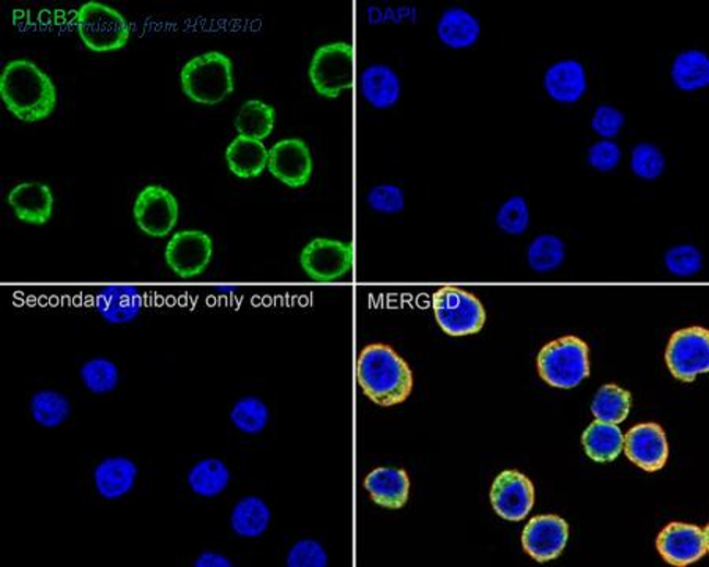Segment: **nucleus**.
Instances as JSON below:
<instances>
[{"instance_id": "2f4dec72", "label": "nucleus", "mask_w": 709, "mask_h": 567, "mask_svg": "<svg viewBox=\"0 0 709 567\" xmlns=\"http://www.w3.org/2000/svg\"><path fill=\"white\" fill-rule=\"evenodd\" d=\"M81 382L92 395H111L119 388L120 371L112 360L105 357L92 358L80 369Z\"/></svg>"}, {"instance_id": "7ed1b4c3", "label": "nucleus", "mask_w": 709, "mask_h": 567, "mask_svg": "<svg viewBox=\"0 0 709 567\" xmlns=\"http://www.w3.org/2000/svg\"><path fill=\"white\" fill-rule=\"evenodd\" d=\"M183 94L199 105L215 106L233 92L232 60L218 51L205 52L183 67Z\"/></svg>"}, {"instance_id": "aec40b11", "label": "nucleus", "mask_w": 709, "mask_h": 567, "mask_svg": "<svg viewBox=\"0 0 709 567\" xmlns=\"http://www.w3.org/2000/svg\"><path fill=\"white\" fill-rule=\"evenodd\" d=\"M588 81L585 67L577 60L567 59L553 63L545 71L544 88L556 102L579 101L587 92Z\"/></svg>"}, {"instance_id": "79ce46f5", "label": "nucleus", "mask_w": 709, "mask_h": 567, "mask_svg": "<svg viewBox=\"0 0 709 567\" xmlns=\"http://www.w3.org/2000/svg\"><path fill=\"white\" fill-rule=\"evenodd\" d=\"M196 567H232L233 563L230 558L216 552H204L194 559Z\"/></svg>"}, {"instance_id": "9d476101", "label": "nucleus", "mask_w": 709, "mask_h": 567, "mask_svg": "<svg viewBox=\"0 0 709 567\" xmlns=\"http://www.w3.org/2000/svg\"><path fill=\"white\" fill-rule=\"evenodd\" d=\"M353 251L339 240L315 239L301 251L300 264L312 281L329 282L343 278L352 268Z\"/></svg>"}, {"instance_id": "393cba45", "label": "nucleus", "mask_w": 709, "mask_h": 567, "mask_svg": "<svg viewBox=\"0 0 709 567\" xmlns=\"http://www.w3.org/2000/svg\"><path fill=\"white\" fill-rule=\"evenodd\" d=\"M226 161L233 176L254 179L267 168L268 150L262 141L239 136L227 147Z\"/></svg>"}, {"instance_id": "c9c22d12", "label": "nucleus", "mask_w": 709, "mask_h": 567, "mask_svg": "<svg viewBox=\"0 0 709 567\" xmlns=\"http://www.w3.org/2000/svg\"><path fill=\"white\" fill-rule=\"evenodd\" d=\"M630 168L638 179L656 180L664 173L665 158L656 145L644 142L634 147Z\"/></svg>"}, {"instance_id": "f704fd0d", "label": "nucleus", "mask_w": 709, "mask_h": 567, "mask_svg": "<svg viewBox=\"0 0 709 567\" xmlns=\"http://www.w3.org/2000/svg\"><path fill=\"white\" fill-rule=\"evenodd\" d=\"M496 226L509 236H522L530 226V210L522 196L509 197L495 216Z\"/></svg>"}, {"instance_id": "e433bc0d", "label": "nucleus", "mask_w": 709, "mask_h": 567, "mask_svg": "<svg viewBox=\"0 0 709 567\" xmlns=\"http://www.w3.org/2000/svg\"><path fill=\"white\" fill-rule=\"evenodd\" d=\"M664 261L666 269L681 278L697 275L704 267V257L698 248L693 244L673 246L672 250L666 251Z\"/></svg>"}, {"instance_id": "f03ea898", "label": "nucleus", "mask_w": 709, "mask_h": 567, "mask_svg": "<svg viewBox=\"0 0 709 567\" xmlns=\"http://www.w3.org/2000/svg\"><path fill=\"white\" fill-rule=\"evenodd\" d=\"M358 385L381 407L406 402L413 389V374L407 361L385 343H369L358 354Z\"/></svg>"}, {"instance_id": "c756f323", "label": "nucleus", "mask_w": 709, "mask_h": 567, "mask_svg": "<svg viewBox=\"0 0 709 567\" xmlns=\"http://www.w3.org/2000/svg\"><path fill=\"white\" fill-rule=\"evenodd\" d=\"M276 112L272 106L261 99H250L241 106L236 128L239 131V136L264 141L273 133Z\"/></svg>"}, {"instance_id": "a19ab883", "label": "nucleus", "mask_w": 709, "mask_h": 567, "mask_svg": "<svg viewBox=\"0 0 709 567\" xmlns=\"http://www.w3.org/2000/svg\"><path fill=\"white\" fill-rule=\"evenodd\" d=\"M624 123H626V117L620 109L610 105H601L596 109L591 128L596 134L610 141L618 136Z\"/></svg>"}, {"instance_id": "473e14b6", "label": "nucleus", "mask_w": 709, "mask_h": 567, "mask_svg": "<svg viewBox=\"0 0 709 567\" xmlns=\"http://www.w3.org/2000/svg\"><path fill=\"white\" fill-rule=\"evenodd\" d=\"M230 421L243 434H261L269 423L268 406L257 396L241 397L230 410Z\"/></svg>"}, {"instance_id": "4be33fe9", "label": "nucleus", "mask_w": 709, "mask_h": 567, "mask_svg": "<svg viewBox=\"0 0 709 567\" xmlns=\"http://www.w3.org/2000/svg\"><path fill=\"white\" fill-rule=\"evenodd\" d=\"M361 95L375 109H388L400 98L399 76L383 63L369 65L360 76Z\"/></svg>"}, {"instance_id": "f257e3e1", "label": "nucleus", "mask_w": 709, "mask_h": 567, "mask_svg": "<svg viewBox=\"0 0 709 567\" xmlns=\"http://www.w3.org/2000/svg\"><path fill=\"white\" fill-rule=\"evenodd\" d=\"M0 97L16 119L27 123L48 119L57 106L51 77L26 59L7 63L0 76Z\"/></svg>"}, {"instance_id": "f8f14e48", "label": "nucleus", "mask_w": 709, "mask_h": 567, "mask_svg": "<svg viewBox=\"0 0 709 567\" xmlns=\"http://www.w3.org/2000/svg\"><path fill=\"white\" fill-rule=\"evenodd\" d=\"M656 548L665 563L686 567L704 558L709 551V528L673 522L659 533Z\"/></svg>"}, {"instance_id": "a878e982", "label": "nucleus", "mask_w": 709, "mask_h": 567, "mask_svg": "<svg viewBox=\"0 0 709 567\" xmlns=\"http://www.w3.org/2000/svg\"><path fill=\"white\" fill-rule=\"evenodd\" d=\"M585 453L594 462H612L623 451L624 434L618 424L602 423L596 420L581 435Z\"/></svg>"}, {"instance_id": "b1692460", "label": "nucleus", "mask_w": 709, "mask_h": 567, "mask_svg": "<svg viewBox=\"0 0 709 567\" xmlns=\"http://www.w3.org/2000/svg\"><path fill=\"white\" fill-rule=\"evenodd\" d=\"M272 509L261 496L241 498L230 514V528L239 538L257 539L268 530Z\"/></svg>"}, {"instance_id": "c85d7f7f", "label": "nucleus", "mask_w": 709, "mask_h": 567, "mask_svg": "<svg viewBox=\"0 0 709 567\" xmlns=\"http://www.w3.org/2000/svg\"><path fill=\"white\" fill-rule=\"evenodd\" d=\"M28 409L35 423L45 429H56L69 421L73 407L63 393L57 389H40L32 395Z\"/></svg>"}, {"instance_id": "f3484780", "label": "nucleus", "mask_w": 709, "mask_h": 567, "mask_svg": "<svg viewBox=\"0 0 709 567\" xmlns=\"http://www.w3.org/2000/svg\"><path fill=\"white\" fill-rule=\"evenodd\" d=\"M9 204L20 221L45 226L52 218L55 196L51 188L38 182L17 184L9 194Z\"/></svg>"}, {"instance_id": "cd10ccee", "label": "nucleus", "mask_w": 709, "mask_h": 567, "mask_svg": "<svg viewBox=\"0 0 709 567\" xmlns=\"http://www.w3.org/2000/svg\"><path fill=\"white\" fill-rule=\"evenodd\" d=\"M672 80L683 92H695L708 87L709 59L707 52L690 49L681 52L673 60Z\"/></svg>"}, {"instance_id": "ddd939ff", "label": "nucleus", "mask_w": 709, "mask_h": 567, "mask_svg": "<svg viewBox=\"0 0 709 567\" xmlns=\"http://www.w3.org/2000/svg\"><path fill=\"white\" fill-rule=\"evenodd\" d=\"M491 503L496 516L508 522H520L534 506L533 482L520 471H502L492 484Z\"/></svg>"}, {"instance_id": "412c9836", "label": "nucleus", "mask_w": 709, "mask_h": 567, "mask_svg": "<svg viewBox=\"0 0 709 567\" xmlns=\"http://www.w3.org/2000/svg\"><path fill=\"white\" fill-rule=\"evenodd\" d=\"M98 314L111 325H125L141 315L140 290L133 286H111L103 289L97 297Z\"/></svg>"}, {"instance_id": "a211bd4d", "label": "nucleus", "mask_w": 709, "mask_h": 567, "mask_svg": "<svg viewBox=\"0 0 709 567\" xmlns=\"http://www.w3.org/2000/svg\"><path fill=\"white\" fill-rule=\"evenodd\" d=\"M140 468L127 456L106 457L95 467L94 482L101 498L113 502L130 494L136 485Z\"/></svg>"}, {"instance_id": "dca6fc26", "label": "nucleus", "mask_w": 709, "mask_h": 567, "mask_svg": "<svg viewBox=\"0 0 709 567\" xmlns=\"http://www.w3.org/2000/svg\"><path fill=\"white\" fill-rule=\"evenodd\" d=\"M268 169L273 177L289 188L310 182L312 158L310 147L301 140H284L268 150Z\"/></svg>"}, {"instance_id": "9b49d317", "label": "nucleus", "mask_w": 709, "mask_h": 567, "mask_svg": "<svg viewBox=\"0 0 709 567\" xmlns=\"http://www.w3.org/2000/svg\"><path fill=\"white\" fill-rule=\"evenodd\" d=\"M213 241L204 230H180L173 233L166 246L165 258L168 267L179 278L191 279L202 275L211 265Z\"/></svg>"}, {"instance_id": "4c0bfd02", "label": "nucleus", "mask_w": 709, "mask_h": 567, "mask_svg": "<svg viewBox=\"0 0 709 567\" xmlns=\"http://www.w3.org/2000/svg\"><path fill=\"white\" fill-rule=\"evenodd\" d=\"M286 565L289 567H326L328 553L315 539H300L287 552Z\"/></svg>"}, {"instance_id": "6e6552de", "label": "nucleus", "mask_w": 709, "mask_h": 567, "mask_svg": "<svg viewBox=\"0 0 709 567\" xmlns=\"http://www.w3.org/2000/svg\"><path fill=\"white\" fill-rule=\"evenodd\" d=\"M665 363L673 377L695 382L709 372V331L704 326H689L673 333L665 350Z\"/></svg>"}, {"instance_id": "2eb2a0df", "label": "nucleus", "mask_w": 709, "mask_h": 567, "mask_svg": "<svg viewBox=\"0 0 709 567\" xmlns=\"http://www.w3.org/2000/svg\"><path fill=\"white\" fill-rule=\"evenodd\" d=\"M623 449L630 462L648 473L662 470L670 454L664 429L656 423L634 425L624 435Z\"/></svg>"}, {"instance_id": "ea45409f", "label": "nucleus", "mask_w": 709, "mask_h": 567, "mask_svg": "<svg viewBox=\"0 0 709 567\" xmlns=\"http://www.w3.org/2000/svg\"><path fill=\"white\" fill-rule=\"evenodd\" d=\"M622 148L616 142L602 140L588 150V165L599 172H610L622 162Z\"/></svg>"}, {"instance_id": "5701e85b", "label": "nucleus", "mask_w": 709, "mask_h": 567, "mask_svg": "<svg viewBox=\"0 0 709 567\" xmlns=\"http://www.w3.org/2000/svg\"><path fill=\"white\" fill-rule=\"evenodd\" d=\"M481 24L462 7H452L443 12L437 23V37L452 49H467L478 41Z\"/></svg>"}, {"instance_id": "6ab92c4d", "label": "nucleus", "mask_w": 709, "mask_h": 567, "mask_svg": "<svg viewBox=\"0 0 709 567\" xmlns=\"http://www.w3.org/2000/svg\"><path fill=\"white\" fill-rule=\"evenodd\" d=\"M364 488L375 505L385 509H400L409 502L410 478L402 468H375L364 480Z\"/></svg>"}, {"instance_id": "72a5a7b5", "label": "nucleus", "mask_w": 709, "mask_h": 567, "mask_svg": "<svg viewBox=\"0 0 709 567\" xmlns=\"http://www.w3.org/2000/svg\"><path fill=\"white\" fill-rule=\"evenodd\" d=\"M528 264L537 273H549L565 261V243L551 233H544L531 241L528 248Z\"/></svg>"}, {"instance_id": "bb28decb", "label": "nucleus", "mask_w": 709, "mask_h": 567, "mask_svg": "<svg viewBox=\"0 0 709 567\" xmlns=\"http://www.w3.org/2000/svg\"><path fill=\"white\" fill-rule=\"evenodd\" d=\"M188 485L202 498H215L226 491L230 482V471L223 460L216 457L199 460L188 473Z\"/></svg>"}, {"instance_id": "7c9ffc66", "label": "nucleus", "mask_w": 709, "mask_h": 567, "mask_svg": "<svg viewBox=\"0 0 709 567\" xmlns=\"http://www.w3.org/2000/svg\"><path fill=\"white\" fill-rule=\"evenodd\" d=\"M633 397L626 389L620 388L618 385H604L596 393L593 403H591V413L596 420L602 423L620 424L626 420L630 411Z\"/></svg>"}, {"instance_id": "1a4fd4ad", "label": "nucleus", "mask_w": 709, "mask_h": 567, "mask_svg": "<svg viewBox=\"0 0 709 567\" xmlns=\"http://www.w3.org/2000/svg\"><path fill=\"white\" fill-rule=\"evenodd\" d=\"M133 216L145 236L165 239L179 221V202L165 186L151 184L137 194Z\"/></svg>"}, {"instance_id": "4468645a", "label": "nucleus", "mask_w": 709, "mask_h": 567, "mask_svg": "<svg viewBox=\"0 0 709 567\" xmlns=\"http://www.w3.org/2000/svg\"><path fill=\"white\" fill-rule=\"evenodd\" d=\"M569 539V524L558 516H537L522 533L524 551L538 563L558 558Z\"/></svg>"}, {"instance_id": "20e7f679", "label": "nucleus", "mask_w": 709, "mask_h": 567, "mask_svg": "<svg viewBox=\"0 0 709 567\" xmlns=\"http://www.w3.org/2000/svg\"><path fill=\"white\" fill-rule=\"evenodd\" d=\"M538 374L553 388L570 389L590 375V349L577 336H563L542 347Z\"/></svg>"}, {"instance_id": "0eeeda50", "label": "nucleus", "mask_w": 709, "mask_h": 567, "mask_svg": "<svg viewBox=\"0 0 709 567\" xmlns=\"http://www.w3.org/2000/svg\"><path fill=\"white\" fill-rule=\"evenodd\" d=\"M312 87L325 98H338L353 85V48L349 43L321 46L310 65Z\"/></svg>"}, {"instance_id": "58836bf2", "label": "nucleus", "mask_w": 709, "mask_h": 567, "mask_svg": "<svg viewBox=\"0 0 709 567\" xmlns=\"http://www.w3.org/2000/svg\"><path fill=\"white\" fill-rule=\"evenodd\" d=\"M368 204L374 212L383 213V215H396L406 207V194L396 184H378L369 191Z\"/></svg>"}, {"instance_id": "423d86ee", "label": "nucleus", "mask_w": 709, "mask_h": 567, "mask_svg": "<svg viewBox=\"0 0 709 567\" xmlns=\"http://www.w3.org/2000/svg\"><path fill=\"white\" fill-rule=\"evenodd\" d=\"M77 31L85 48L94 52L119 51L130 40V26L123 14L97 0L81 7Z\"/></svg>"}, {"instance_id": "39448f33", "label": "nucleus", "mask_w": 709, "mask_h": 567, "mask_svg": "<svg viewBox=\"0 0 709 567\" xmlns=\"http://www.w3.org/2000/svg\"><path fill=\"white\" fill-rule=\"evenodd\" d=\"M432 307L440 328L452 338L477 335L488 318L477 297L454 286L438 289L432 298Z\"/></svg>"}]
</instances>
